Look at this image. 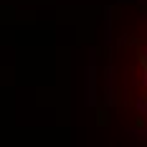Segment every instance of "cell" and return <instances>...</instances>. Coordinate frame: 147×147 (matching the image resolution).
Returning a JSON list of instances; mask_svg holds the SVG:
<instances>
[{
    "instance_id": "1",
    "label": "cell",
    "mask_w": 147,
    "mask_h": 147,
    "mask_svg": "<svg viewBox=\"0 0 147 147\" xmlns=\"http://www.w3.org/2000/svg\"><path fill=\"white\" fill-rule=\"evenodd\" d=\"M99 104V71H96V61H89L86 66V107Z\"/></svg>"
},
{
    "instance_id": "9",
    "label": "cell",
    "mask_w": 147,
    "mask_h": 147,
    "mask_svg": "<svg viewBox=\"0 0 147 147\" xmlns=\"http://www.w3.org/2000/svg\"><path fill=\"white\" fill-rule=\"evenodd\" d=\"M140 53H142V56H145V59H147V43L142 46V51H140Z\"/></svg>"
},
{
    "instance_id": "4",
    "label": "cell",
    "mask_w": 147,
    "mask_h": 147,
    "mask_svg": "<svg viewBox=\"0 0 147 147\" xmlns=\"http://www.w3.org/2000/svg\"><path fill=\"white\" fill-rule=\"evenodd\" d=\"M104 79H107V86L104 89H114V66H107L104 69Z\"/></svg>"
},
{
    "instance_id": "10",
    "label": "cell",
    "mask_w": 147,
    "mask_h": 147,
    "mask_svg": "<svg viewBox=\"0 0 147 147\" xmlns=\"http://www.w3.org/2000/svg\"><path fill=\"white\" fill-rule=\"evenodd\" d=\"M119 3H127V0H119Z\"/></svg>"
},
{
    "instance_id": "7",
    "label": "cell",
    "mask_w": 147,
    "mask_h": 147,
    "mask_svg": "<svg viewBox=\"0 0 147 147\" xmlns=\"http://www.w3.org/2000/svg\"><path fill=\"white\" fill-rule=\"evenodd\" d=\"M99 124H109V114H107V109H99Z\"/></svg>"
},
{
    "instance_id": "6",
    "label": "cell",
    "mask_w": 147,
    "mask_h": 147,
    "mask_svg": "<svg viewBox=\"0 0 147 147\" xmlns=\"http://www.w3.org/2000/svg\"><path fill=\"white\" fill-rule=\"evenodd\" d=\"M89 61H99V48L96 46H89Z\"/></svg>"
},
{
    "instance_id": "2",
    "label": "cell",
    "mask_w": 147,
    "mask_h": 147,
    "mask_svg": "<svg viewBox=\"0 0 147 147\" xmlns=\"http://www.w3.org/2000/svg\"><path fill=\"white\" fill-rule=\"evenodd\" d=\"M104 41H107V46L112 43V10L109 8L104 10Z\"/></svg>"
},
{
    "instance_id": "8",
    "label": "cell",
    "mask_w": 147,
    "mask_h": 147,
    "mask_svg": "<svg viewBox=\"0 0 147 147\" xmlns=\"http://www.w3.org/2000/svg\"><path fill=\"white\" fill-rule=\"evenodd\" d=\"M140 86L147 89V71H142V79H140Z\"/></svg>"
},
{
    "instance_id": "5",
    "label": "cell",
    "mask_w": 147,
    "mask_h": 147,
    "mask_svg": "<svg viewBox=\"0 0 147 147\" xmlns=\"http://www.w3.org/2000/svg\"><path fill=\"white\" fill-rule=\"evenodd\" d=\"M134 107H137V112H140L142 117H147V96H137V99H134Z\"/></svg>"
},
{
    "instance_id": "3",
    "label": "cell",
    "mask_w": 147,
    "mask_h": 147,
    "mask_svg": "<svg viewBox=\"0 0 147 147\" xmlns=\"http://www.w3.org/2000/svg\"><path fill=\"white\" fill-rule=\"evenodd\" d=\"M114 102H117V91L114 89H104V107L109 109V107H114Z\"/></svg>"
}]
</instances>
